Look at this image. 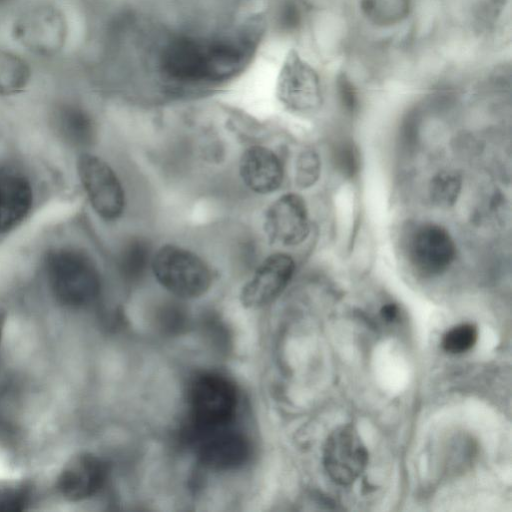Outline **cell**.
Here are the masks:
<instances>
[{"mask_svg":"<svg viewBox=\"0 0 512 512\" xmlns=\"http://www.w3.org/2000/svg\"><path fill=\"white\" fill-rule=\"evenodd\" d=\"M51 291L58 302L68 307H84L94 302L101 280L93 261L72 248L51 251L45 260Z\"/></svg>","mask_w":512,"mask_h":512,"instance_id":"obj_2","label":"cell"},{"mask_svg":"<svg viewBox=\"0 0 512 512\" xmlns=\"http://www.w3.org/2000/svg\"><path fill=\"white\" fill-rule=\"evenodd\" d=\"M263 229L271 243L289 247L304 242L310 232L304 199L294 192L279 196L264 213Z\"/></svg>","mask_w":512,"mask_h":512,"instance_id":"obj_9","label":"cell"},{"mask_svg":"<svg viewBox=\"0 0 512 512\" xmlns=\"http://www.w3.org/2000/svg\"><path fill=\"white\" fill-rule=\"evenodd\" d=\"M340 95L342 102L346 109L353 110L356 102L355 93L353 92L351 85L347 82H343L340 86Z\"/></svg>","mask_w":512,"mask_h":512,"instance_id":"obj_26","label":"cell"},{"mask_svg":"<svg viewBox=\"0 0 512 512\" xmlns=\"http://www.w3.org/2000/svg\"><path fill=\"white\" fill-rule=\"evenodd\" d=\"M152 249L144 238L135 237L124 244L118 257L121 275L130 281L138 280L151 267Z\"/></svg>","mask_w":512,"mask_h":512,"instance_id":"obj_17","label":"cell"},{"mask_svg":"<svg viewBox=\"0 0 512 512\" xmlns=\"http://www.w3.org/2000/svg\"><path fill=\"white\" fill-rule=\"evenodd\" d=\"M33 204V190L29 179L13 170L0 171V234L19 226Z\"/></svg>","mask_w":512,"mask_h":512,"instance_id":"obj_15","label":"cell"},{"mask_svg":"<svg viewBox=\"0 0 512 512\" xmlns=\"http://www.w3.org/2000/svg\"><path fill=\"white\" fill-rule=\"evenodd\" d=\"M321 173V160L313 150L301 152L295 166V182L302 189L312 187L319 179Z\"/></svg>","mask_w":512,"mask_h":512,"instance_id":"obj_22","label":"cell"},{"mask_svg":"<svg viewBox=\"0 0 512 512\" xmlns=\"http://www.w3.org/2000/svg\"><path fill=\"white\" fill-rule=\"evenodd\" d=\"M303 7L296 0H287L280 9V24L285 29H294L302 21Z\"/></svg>","mask_w":512,"mask_h":512,"instance_id":"obj_25","label":"cell"},{"mask_svg":"<svg viewBox=\"0 0 512 512\" xmlns=\"http://www.w3.org/2000/svg\"><path fill=\"white\" fill-rule=\"evenodd\" d=\"M3 322H4V316L0 312V340H1V335H2Z\"/></svg>","mask_w":512,"mask_h":512,"instance_id":"obj_28","label":"cell"},{"mask_svg":"<svg viewBox=\"0 0 512 512\" xmlns=\"http://www.w3.org/2000/svg\"><path fill=\"white\" fill-rule=\"evenodd\" d=\"M30 79L28 64L17 55L0 50V96L21 92Z\"/></svg>","mask_w":512,"mask_h":512,"instance_id":"obj_18","label":"cell"},{"mask_svg":"<svg viewBox=\"0 0 512 512\" xmlns=\"http://www.w3.org/2000/svg\"><path fill=\"white\" fill-rule=\"evenodd\" d=\"M462 179L455 171H442L436 174L429 185L431 201L441 208L453 206L460 195Z\"/></svg>","mask_w":512,"mask_h":512,"instance_id":"obj_20","label":"cell"},{"mask_svg":"<svg viewBox=\"0 0 512 512\" xmlns=\"http://www.w3.org/2000/svg\"><path fill=\"white\" fill-rule=\"evenodd\" d=\"M198 460L215 471L237 469L250 456V444L244 435L227 427L192 435Z\"/></svg>","mask_w":512,"mask_h":512,"instance_id":"obj_12","label":"cell"},{"mask_svg":"<svg viewBox=\"0 0 512 512\" xmlns=\"http://www.w3.org/2000/svg\"><path fill=\"white\" fill-rule=\"evenodd\" d=\"M31 501V491L23 483L0 487V512H19L27 508Z\"/></svg>","mask_w":512,"mask_h":512,"instance_id":"obj_23","label":"cell"},{"mask_svg":"<svg viewBox=\"0 0 512 512\" xmlns=\"http://www.w3.org/2000/svg\"><path fill=\"white\" fill-rule=\"evenodd\" d=\"M296 269L294 259L286 253L267 256L243 285L240 301L246 308H259L277 298L291 281Z\"/></svg>","mask_w":512,"mask_h":512,"instance_id":"obj_11","label":"cell"},{"mask_svg":"<svg viewBox=\"0 0 512 512\" xmlns=\"http://www.w3.org/2000/svg\"><path fill=\"white\" fill-rule=\"evenodd\" d=\"M324 466L333 481L349 485L363 472L368 452L358 432L351 425L335 429L324 447Z\"/></svg>","mask_w":512,"mask_h":512,"instance_id":"obj_10","label":"cell"},{"mask_svg":"<svg viewBox=\"0 0 512 512\" xmlns=\"http://www.w3.org/2000/svg\"><path fill=\"white\" fill-rule=\"evenodd\" d=\"M358 152L351 143H342L337 147L335 163L340 171L348 176H353L359 166Z\"/></svg>","mask_w":512,"mask_h":512,"instance_id":"obj_24","label":"cell"},{"mask_svg":"<svg viewBox=\"0 0 512 512\" xmlns=\"http://www.w3.org/2000/svg\"><path fill=\"white\" fill-rule=\"evenodd\" d=\"M188 398L192 435L227 427L238 404L233 383L213 372L202 373L192 381Z\"/></svg>","mask_w":512,"mask_h":512,"instance_id":"obj_4","label":"cell"},{"mask_svg":"<svg viewBox=\"0 0 512 512\" xmlns=\"http://www.w3.org/2000/svg\"><path fill=\"white\" fill-rule=\"evenodd\" d=\"M254 45L251 35L210 39L178 36L162 48L159 68L165 78L177 83H220L244 69Z\"/></svg>","mask_w":512,"mask_h":512,"instance_id":"obj_1","label":"cell"},{"mask_svg":"<svg viewBox=\"0 0 512 512\" xmlns=\"http://www.w3.org/2000/svg\"><path fill=\"white\" fill-rule=\"evenodd\" d=\"M7 1H10V0H0V4L5 3Z\"/></svg>","mask_w":512,"mask_h":512,"instance_id":"obj_29","label":"cell"},{"mask_svg":"<svg viewBox=\"0 0 512 512\" xmlns=\"http://www.w3.org/2000/svg\"><path fill=\"white\" fill-rule=\"evenodd\" d=\"M14 38L37 55L53 56L66 41L63 13L49 3L34 4L22 11L13 24Z\"/></svg>","mask_w":512,"mask_h":512,"instance_id":"obj_6","label":"cell"},{"mask_svg":"<svg viewBox=\"0 0 512 512\" xmlns=\"http://www.w3.org/2000/svg\"><path fill=\"white\" fill-rule=\"evenodd\" d=\"M398 314V308L393 303H388L381 308V315L387 321H393Z\"/></svg>","mask_w":512,"mask_h":512,"instance_id":"obj_27","label":"cell"},{"mask_svg":"<svg viewBox=\"0 0 512 512\" xmlns=\"http://www.w3.org/2000/svg\"><path fill=\"white\" fill-rule=\"evenodd\" d=\"M411 0H360L363 14L374 24L391 26L409 14Z\"/></svg>","mask_w":512,"mask_h":512,"instance_id":"obj_19","label":"cell"},{"mask_svg":"<svg viewBox=\"0 0 512 512\" xmlns=\"http://www.w3.org/2000/svg\"><path fill=\"white\" fill-rule=\"evenodd\" d=\"M239 174L244 185L259 195L279 189L284 179V168L278 155L268 147H248L239 160Z\"/></svg>","mask_w":512,"mask_h":512,"instance_id":"obj_14","label":"cell"},{"mask_svg":"<svg viewBox=\"0 0 512 512\" xmlns=\"http://www.w3.org/2000/svg\"><path fill=\"white\" fill-rule=\"evenodd\" d=\"M477 328L470 323H462L449 329L442 338L443 349L450 354L469 351L476 343Z\"/></svg>","mask_w":512,"mask_h":512,"instance_id":"obj_21","label":"cell"},{"mask_svg":"<svg viewBox=\"0 0 512 512\" xmlns=\"http://www.w3.org/2000/svg\"><path fill=\"white\" fill-rule=\"evenodd\" d=\"M81 185L94 212L103 220H118L124 213V188L112 167L102 158L84 153L77 161Z\"/></svg>","mask_w":512,"mask_h":512,"instance_id":"obj_5","label":"cell"},{"mask_svg":"<svg viewBox=\"0 0 512 512\" xmlns=\"http://www.w3.org/2000/svg\"><path fill=\"white\" fill-rule=\"evenodd\" d=\"M157 282L176 297L192 299L204 295L212 284L206 262L193 251L165 244L152 255L150 267Z\"/></svg>","mask_w":512,"mask_h":512,"instance_id":"obj_3","label":"cell"},{"mask_svg":"<svg viewBox=\"0 0 512 512\" xmlns=\"http://www.w3.org/2000/svg\"><path fill=\"white\" fill-rule=\"evenodd\" d=\"M106 473V465L101 458L88 452L79 453L62 468L57 489L68 501H83L99 491Z\"/></svg>","mask_w":512,"mask_h":512,"instance_id":"obj_13","label":"cell"},{"mask_svg":"<svg viewBox=\"0 0 512 512\" xmlns=\"http://www.w3.org/2000/svg\"><path fill=\"white\" fill-rule=\"evenodd\" d=\"M406 252L416 273L423 277H434L451 266L456 256V246L444 227L423 223L408 237Z\"/></svg>","mask_w":512,"mask_h":512,"instance_id":"obj_7","label":"cell"},{"mask_svg":"<svg viewBox=\"0 0 512 512\" xmlns=\"http://www.w3.org/2000/svg\"><path fill=\"white\" fill-rule=\"evenodd\" d=\"M52 125L57 135L73 146H87L95 137V125L91 116L81 107L63 104L52 115Z\"/></svg>","mask_w":512,"mask_h":512,"instance_id":"obj_16","label":"cell"},{"mask_svg":"<svg viewBox=\"0 0 512 512\" xmlns=\"http://www.w3.org/2000/svg\"><path fill=\"white\" fill-rule=\"evenodd\" d=\"M277 96L282 105L295 114H313L322 105L319 76L296 53L284 63L277 83Z\"/></svg>","mask_w":512,"mask_h":512,"instance_id":"obj_8","label":"cell"}]
</instances>
